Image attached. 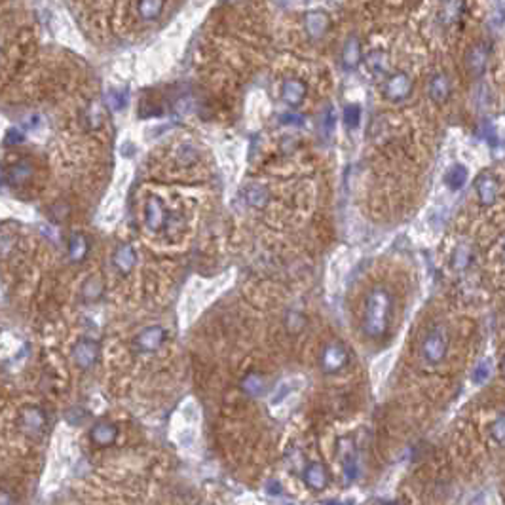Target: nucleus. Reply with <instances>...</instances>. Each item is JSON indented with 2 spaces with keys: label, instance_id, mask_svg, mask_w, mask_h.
Returning a JSON list of instances; mask_svg holds the SVG:
<instances>
[{
  "label": "nucleus",
  "instance_id": "1",
  "mask_svg": "<svg viewBox=\"0 0 505 505\" xmlns=\"http://www.w3.org/2000/svg\"><path fill=\"white\" fill-rule=\"evenodd\" d=\"M395 314V298L388 287H373L363 301L361 312V331L371 340H380L390 333L391 321Z\"/></svg>",
  "mask_w": 505,
  "mask_h": 505
},
{
  "label": "nucleus",
  "instance_id": "2",
  "mask_svg": "<svg viewBox=\"0 0 505 505\" xmlns=\"http://www.w3.org/2000/svg\"><path fill=\"white\" fill-rule=\"evenodd\" d=\"M448 346H450V333H448L447 325L435 323L424 334L420 342V353L430 365H439L447 357Z\"/></svg>",
  "mask_w": 505,
  "mask_h": 505
},
{
  "label": "nucleus",
  "instance_id": "3",
  "mask_svg": "<svg viewBox=\"0 0 505 505\" xmlns=\"http://www.w3.org/2000/svg\"><path fill=\"white\" fill-rule=\"evenodd\" d=\"M350 363V350L340 340H331L319 353V367L325 375H336Z\"/></svg>",
  "mask_w": 505,
  "mask_h": 505
},
{
  "label": "nucleus",
  "instance_id": "4",
  "mask_svg": "<svg viewBox=\"0 0 505 505\" xmlns=\"http://www.w3.org/2000/svg\"><path fill=\"white\" fill-rule=\"evenodd\" d=\"M336 454H338V462H340L346 481L353 482L359 475V454L353 439L351 437H340L338 447H336Z\"/></svg>",
  "mask_w": 505,
  "mask_h": 505
},
{
  "label": "nucleus",
  "instance_id": "5",
  "mask_svg": "<svg viewBox=\"0 0 505 505\" xmlns=\"http://www.w3.org/2000/svg\"><path fill=\"white\" fill-rule=\"evenodd\" d=\"M412 93V78L407 73H395L384 82V95L391 103H401Z\"/></svg>",
  "mask_w": 505,
  "mask_h": 505
},
{
  "label": "nucleus",
  "instance_id": "6",
  "mask_svg": "<svg viewBox=\"0 0 505 505\" xmlns=\"http://www.w3.org/2000/svg\"><path fill=\"white\" fill-rule=\"evenodd\" d=\"M475 192H477L479 204L489 207V205L496 204L497 194H500V183L492 173L484 172L475 179Z\"/></svg>",
  "mask_w": 505,
  "mask_h": 505
},
{
  "label": "nucleus",
  "instance_id": "7",
  "mask_svg": "<svg viewBox=\"0 0 505 505\" xmlns=\"http://www.w3.org/2000/svg\"><path fill=\"white\" fill-rule=\"evenodd\" d=\"M302 479L312 492H323L331 484V473L321 462H310L302 473Z\"/></svg>",
  "mask_w": 505,
  "mask_h": 505
},
{
  "label": "nucleus",
  "instance_id": "8",
  "mask_svg": "<svg viewBox=\"0 0 505 505\" xmlns=\"http://www.w3.org/2000/svg\"><path fill=\"white\" fill-rule=\"evenodd\" d=\"M99 355V344L90 340V338H82L74 346V363L80 368H90Z\"/></svg>",
  "mask_w": 505,
  "mask_h": 505
},
{
  "label": "nucleus",
  "instance_id": "9",
  "mask_svg": "<svg viewBox=\"0 0 505 505\" xmlns=\"http://www.w3.org/2000/svg\"><path fill=\"white\" fill-rule=\"evenodd\" d=\"M486 65H489V48L484 44H477L473 46L467 56H465V67L471 76H481L484 71H486Z\"/></svg>",
  "mask_w": 505,
  "mask_h": 505
},
{
  "label": "nucleus",
  "instance_id": "10",
  "mask_svg": "<svg viewBox=\"0 0 505 505\" xmlns=\"http://www.w3.org/2000/svg\"><path fill=\"white\" fill-rule=\"evenodd\" d=\"M306 84L298 78H287L283 84H281V99L285 101L289 106H298L304 103L306 99Z\"/></svg>",
  "mask_w": 505,
  "mask_h": 505
},
{
  "label": "nucleus",
  "instance_id": "11",
  "mask_svg": "<svg viewBox=\"0 0 505 505\" xmlns=\"http://www.w3.org/2000/svg\"><path fill=\"white\" fill-rule=\"evenodd\" d=\"M163 340H165V331L162 327H148L135 338V346H137L139 351H147L148 353V351L158 350L163 344Z\"/></svg>",
  "mask_w": 505,
  "mask_h": 505
},
{
  "label": "nucleus",
  "instance_id": "12",
  "mask_svg": "<svg viewBox=\"0 0 505 505\" xmlns=\"http://www.w3.org/2000/svg\"><path fill=\"white\" fill-rule=\"evenodd\" d=\"M450 91H452V86H450V80H448L447 74H433L432 80H430V86H427V93H430L433 103H437V105L447 103L448 97H450Z\"/></svg>",
  "mask_w": 505,
  "mask_h": 505
},
{
  "label": "nucleus",
  "instance_id": "13",
  "mask_svg": "<svg viewBox=\"0 0 505 505\" xmlns=\"http://www.w3.org/2000/svg\"><path fill=\"white\" fill-rule=\"evenodd\" d=\"M118 437V427L115 424H110V422H99L90 433V439L93 445H97V447H108V445H113Z\"/></svg>",
  "mask_w": 505,
  "mask_h": 505
},
{
  "label": "nucleus",
  "instance_id": "14",
  "mask_svg": "<svg viewBox=\"0 0 505 505\" xmlns=\"http://www.w3.org/2000/svg\"><path fill=\"white\" fill-rule=\"evenodd\" d=\"M165 211H163V205L160 204V200L156 198H150L147 204V226L152 232H158L165 226Z\"/></svg>",
  "mask_w": 505,
  "mask_h": 505
},
{
  "label": "nucleus",
  "instance_id": "15",
  "mask_svg": "<svg viewBox=\"0 0 505 505\" xmlns=\"http://www.w3.org/2000/svg\"><path fill=\"white\" fill-rule=\"evenodd\" d=\"M365 65L373 76H388V73H390V61H388V56L382 49H373L365 59Z\"/></svg>",
  "mask_w": 505,
  "mask_h": 505
},
{
  "label": "nucleus",
  "instance_id": "16",
  "mask_svg": "<svg viewBox=\"0 0 505 505\" xmlns=\"http://www.w3.org/2000/svg\"><path fill=\"white\" fill-rule=\"evenodd\" d=\"M239 388L244 391L245 395L249 397H261L264 390H266V378L261 375V373H249V375L244 376V380L239 384Z\"/></svg>",
  "mask_w": 505,
  "mask_h": 505
},
{
  "label": "nucleus",
  "instance_id": "17",
  "mask_svg": "<svg viewBox=\"0 0 505 505\" xmlns=\"http://www.w3.org/2000/svg\"><path fill=\"white\" fill-rule=\"evenodd\" d=\"M21 425H23V430L29 435H40L42 430H44V414H42V410L38 408H27L21 416Z\"/></svg>",
  "mask_w": 505,
  "mask_h": 505
},
{
  "label": "nucleus",
  "instance_id": "18",
  "mask_svg": "<svg viewBox=\"0 0 505 505\" xmlns=\"http://www.w3.org/2000/svg\"><path fill=\"white\" fill-rule=\"evenodd\" d=\"M137 261V255H135V249L131 245H120L115 252V266L118 268V272L122 274H128L133 264Z\"/></svg>",
  "mask_w": 505,
  "mask_h": 505
},
{
  "label": "nucleus",
  "instance_id": "19",
  "mask_svg": "<svg viewBox=\"0 0 505 505\" xmlns=\"http://www.w3.org/2000/svg\"><path fill=\"white\" fill-rule=\"evenodd\" d=\"M467 177H469V172L467 167L462 165V163H454L450 169L445 175V185H447L450 190H460L467 183Z\"/></svg>",
  "mask_w": 505,
  "mask_h": 505
},
{
  "label": "nucleus",
  "instance_id": "20",
  "mask_svg": "<svg viewBox=\"0 0 505 505\" xmlns=\"http://www.w3.org/2000/svg\"><path fill=\"white\" fill-rule=\"evenodd\" d=\"M306 29L312 36H323L329 29V16L325 12H310L306 16Z\"/></svg>",
  "mask_w": 505,
  "mask_h": 505
},
{
  "label": "nucleus",
  "instance_id": "21",
  "mask_svg": "<svg viewBox=\"0 0 505 505\" xmlns=\"http://www.w3.org/2000/svg\"><path fill=\"white\" fill-rule=\"evenodd\" d=\"M473 262V249L469 245H458L454 252H452V257H450V264H452V268L458 270V272H464L471 266Z\"/></svg>",
  "mask_w": 505,
  "mask_h": 505
},
{
  "label": "nucleus",
  "instance_id": "22",
  "mask_svg": "<svg viewBox=\"0 0 505 505\" xmlns=\"http://www.w3.org/2000/svg\"><path fill=\"white\" fill-rule=\"evenodd\" d=\"M361 61V46H359L357 38H348V42L344 44L342 49V65L346 69H355Z\"/></svg>",
  "mask_w": 505,
  "mask_h": 505
},
{
  "label": "nucleus",
  "instance_id": "23",
  "mask_svg": "<svg viewBox=\"0 0 505 505\" xmlns=\"http://www.w3.org/2000/svg\"><path fill=\"white\" fill-rule=\"evenodd\" d=\"M245 200H247V204L251 205V207L262 209V207L270 202L268 188L249 187L247 188V192H245Z\"/></svg>",
  "mask_w": 505,
  "mask_h": 505
},
{
  "label": "nucleus",
  "instance_id": "24",
  "mask_svg": "<svg viewBox=\"0 0 505 505\" xmlns=\"http://www.w3.org/2000/svg\"><path fill=\"white\" fill-rule=\"evenodd\" d=\"M69 255H71V261H84L86 255H88V239L82 236V234H74L71 237V242H69Z\"/></svg>",
  "mask_w": 505,
  "mask_h": 505
},
{
  "label": "nucleus",
  "instance_id": "25",
  "mask_svg": "<svg viewBox=\"0 0 505 505\" xmlns=\"http://www.w3.org/2000/svg\"><path fill=\"white\" fill-rule=\"evenodd\" d=\"M165 0H139L137 10L143 19H156L162 14Z\"/></svg>",
  "mask_w": 505,
  "mask_h": 505
},
{
  "label": "nucleus",
  "instance_id": "26",
  "mask_svg": "<svg viewBox=\"0 0 505 505\" xmlns=\"http://www.w3.org/2000/svg\"><path fill=\"white\" fill-rule=\"evenodd\" d=\"M29 177H31V165H29V162H17L16 165L10 167L8 179L12 185H23V183L29 180Z\"/></svg>",
  "mask_w": 505,
  "mask_h": 505
},
{
  "label": "nucleus",
  "instance_id": "27",
  "mask_svg": "<svg viewBox=\"0 0 505 505\" xmlns=\"http://www.w3.org/2000/svg\"><path fill=\"white\" fill-rule=\"evenodd\" d=\"M306 316L302 314V312H296V310H291L289 314L285 316V329L289 334H298L304 331V327H306Z\"/></svg>",
  "mask_w": 505,
  "mask_h": 505
},
{
  "label": "nucleus",
  "instance_id": "28",
  "mask_svg": "<svg viewBox=\"0 0 505 505\" xmlns=\"http://www.w3.org/2000/svg\"><path fill=\"white\" fill-rule=\"evenodd\" d=\"M490 437L496 445H502L505 447V412L497 414L494 418V422L490 424Z\"/></svg>",
  "mask_w": 505,
  "mask_h": 505
},
{
  "label": "nucleus",
  "instance_id": "29",
  "mask_svg": "<svg viewBox=\"0 0 505 505\" xmlns=\"http://www.w3.org/2000/svg\"><path fill=\"white\" fill-rule=\"evenodd\" d=\"M344 124L350 128V130H355L361 124V106L359 105H348L344 108Z\"/></svg>",
  "mask_w": 505,
  "mask_h": 505
},
{
  "label": "nucleus",
  "instance_id": "30",
  "mask_svg": "<svg viewBox=\"0 0 505 505\" xmlns=\"http://www.w3.org/2000/svg\"><path fill=\"white\" fill-rule=\"evenodd\" d=\"M106 103L110 105L113 110H120V108L128 105V93L126 91H110L108 97H106Z\"/></svg>",
  "mask_w": 505,
  "mask_h": 505
},
{
  "label": "nucleus",
  "instance_id": "31",
  "mask_svg": "<svg viewBox=\"0 0 505 505\" xmlns=\"http://www.w3.org/2000/svg\"><path fill=\"white\" fill-rule=\"evenodd\" d=\"M490 361H481L479 365H477V368H475V373H473L471 376V380L475 384H484L486 380H489V376H490Z\"/></svg>",
  "mask_w": 505,
  "mask_h": 505
},
{
  "label": "nucleus",
  "instance_id": "32",
  "mask_svg": "<svg viewBox=\"0 0 505 505\" xmlns=\"http://www.w3.org/2000/svg\"><path fill=\"white\" fill-rule=\"evenodd\" d=\"M283 120H285V122H289V124H302V120H304V118H302V116H296V115H289V116H285Z\"/></svg>",
  "mask_w": 505,
  "mask_h": 505
},
{
  "label": "nucleus",
  "instance_id": "33",
  "mask_svg": "<svg viewBox=\"0 0 505 505\" xmlns=\"http://www.w3.org/2000/svg\"><path fill=\"white\" fill-rule=\"evenodd\" d=\"M268 489H274V492H272V494H279L281 486H279V482H277V481H272V482H268Z\"/></svg>",
  "mask_w": 505,
  "mask_h": 505
},
{
  "label": "nucleus",
  "instance_id": "34",
  "mask_svg": "<svg viewBox=\"0 0 505 505\" xmlns=\"http://www.w3.org/2000/svg\"><path fill=\"white\" fill-rule=\"evenodd\" d=\"M497 371H500V376L505 380V357L500 361V368H497Z\"/></svg>",
  "mask_w": 505,
  "mask_h": 505
},
{
  "label": "nucleus",
  "instance_id": "35",
  "mask_svg": "<svg viewBox=\"0 0 505 505\" xmlns=\"http://www.w3.org/2000/svg\"><path fill=\"white\" fill-rule=\"evenodd\" d=\"M504 259H505V247H504Z\"/></svg>",
  "mask_w": 505,
  "mask_h": 505
}]
</instances>
